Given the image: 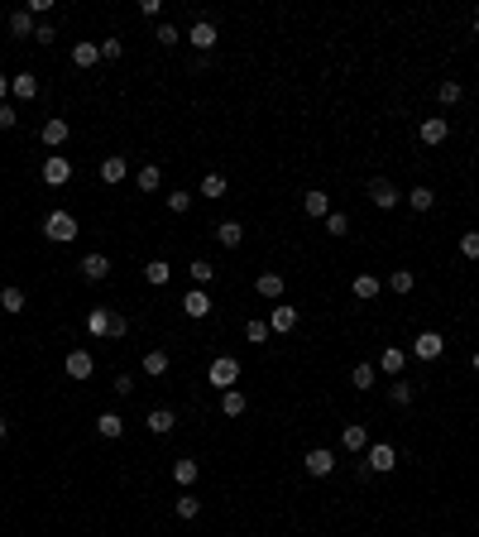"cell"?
<instances>
[{"mask_svg": "<svg viewBox=\"0 0 479 537\" xmlns=\"http://www.w3.org/2000/svg\"><path fill=\"white\" fill-rule=\"evenodd\" d=\"M206 379H211L221 394H225V389H235V384H240V360H235V355H221V360H211Z\"/></svg>", "mask_w": 479, "mask_h": 537, "instance_id": "1", "label": "cell"}, {"mask_svg": "<svg viewBox=\"0 0 479 537\" xmlns=\"http://www.w3.org/2000/svg\"><path fill=\"white\" fill-rule=\"evenodd\" d=\"M44 235H48L53 245H67L72 235H77V221H72L67 212H48L44 216Z\"/></svg>", "mask_w": 479, "mask_h": 537, "instance_id": "2", "label": "cell"}, {"mask_svg": "<svg viewBox=\"0 0 479 537\" xmlns=\"http://www.w3.org/2000/svg\"><path fill=\"white\" fill-rule=\"evenodd\" d=\"M365 465H369V475H388V470L398 465V451H393L388 441H374L369 451H365Z\"/></svg>", "mask_w": 479, "mask_h": 537, "instance_id": "3", "label": "cell"}, {"mask_svg": "<svg viewBox=\"0 0 479 537\" xmlns=\"http://www.w3.org/2000/svg\"><path fill=\"white\" fill-rule=\"evenodd\" d=\"M302 465H307V475H312V480H326V475L336 470V451H326V446H312V451L302 456Z\"/></svg>", "mask_w": 479, "mask_h": 537, "instance_id": "4", "label": "cell"}, {"mask_svg": "<svg viewBox=\"0 0 479 537\" xmlns=\"http://www.w3.org/2000/svg\"><path fill=\"white\" fill-rule=\"evenodd\" d=\"M216 39H221V34H216V25H211V20H197V25L187 29V44H192V48H197L202 58H206V53L216 48Z\"/></svg>", "mask_w": 479, "mask_h": 537, "instance_id": "5", "label": "cell"}, {"mask_svg": "<svg viewBox=\"0 0 479 537\" xmlns=\"http://www.w3.org/2000/svg\"><path fill=\"white\" fill-rule=\"evenodd\" d=\"M369 202H374V207H379V212H393V207H398V202H402V192L393 188L388 178H374V183H369Z\"/></svg>", "mask_w": 479, "mask_h": 537, "instance_id": "6", "label": "cell"}, {"mask_svg": "<svg viewBox=\"0 0 479 537\" xmlns=\"http://www.w3.org/2000/svg\"><path fill=\"white\" fill-rule=\"evenodd\" d=\"M441 350H446V336H441V331H417V341H412V355H417V360H441Z\"/></svg>", "mask_w": 479, "mask_h": 537, "instance_id": "7", "label": "cell"}, {"mask_svg": "<svg viewBox=\"0 0 479 537\" xmlns=\"http://www.w3.org/2000/svg\"><path fill=\"white\" fill-rule=\"evenodd\" d=\"M297 322H302V312H297V307H283V302L268 312V331H273V336H288V331H297Z\"/></svg>", "mask_w": 479, "mask_h": 537, "instance_id": "8", "label": "cell"}, {"mask_svg": "<svg viewBox=\"0 0 479 537\" xmlns=\"http://www.w3.org/2000/svg\"><path fill=\"white\" fill-rule=\"evenodd\" d=\"M67 134H72V125H67L63 115H48V120H44V130H39V139H44L48 149H63V144H67Z\"/></svg>", "mask_w": 479, "mask_h": 537, "instance_id": "9", "label": "cell"}, {"mask_svg": "<svg viewBox=\"0 0 479 537\" xmlns=\"http://www.w3.org/2000/svg\"><path fill=\"white\" fill-rule=\"evenodd\" d=\"M63 370H67V379H91V370H96V360H91V350H67V360H63Z\"/></svg>", "mask_w": 479, "mask_h": 537, "instance_id": "10", "label": "cell"}, {"mask_svg": "<svg viewBox=\"0 0 479 537\" xmlns=\"http://www.w3.org/2000/svg\"><path fill=\"white\" fill-rule=\"evenodd\" d=\"M417 134H422V144H431V149H436V144H446V134H451V120H446V115H426Z\"/></svg>", "mask_w": 479, "mask_h": 537, "instance_id": "11", "label": "cell"}, {"mask_svg": "<svg viewBox=\"0 0 479 537\" xmlns=\"http://www.w3.org/2000/svg\"><path fill=\"white\" fill-rule=\"evenodd\" d=\"M67 178H72V163L63 159V154H48V159H44V183H48V188H63Z\"/></svg>", "mask_w": 479, "mask_h": 537, "instance_id": "12", "label": "cell"}, {"mask_svg": "<svg viewBox=\"0 0 479 537\" xmlns=\"http://www.w3.org/2000/svg\"><path fill=\"white\" fill-rule=\"evenodd\" d=\"M341 446L355 451V456L369 451V432H365V422H346V427H341Z\"/></svg>", "mask_w": 479, "mask_h": 537, "instance_id": "13", "label": "cell"}, {"mask_svg": "<svg viewBox=\"0 0 479 537\" xmlns=\"http://www.w3.org/2000/svg\"><path fill=\"white\" fill-rule=\"evenodd\" d=\"M211 307H216V302L206 297V288H192V293L183 297V312H187V317H197V322H202V317H211Z\"/></svg>", "mask_w": 479, "mask_h": 537, "instance_id": "14", "label": "cell"}, {"mask_svg": "<svg viewBox=\"0 0 479 537\" xmlns=\"http://www.w3.org/2000/svg\"><path fill=\"white\" fill-rule=\"evenodd\" d=\"M144 427L154 432V436H168V432L178 427V413H173V408H154V413L144 418Z\"/></svg>", "mask_w": 479, "mask_h": 537, "instance_id": "15", "label": "cell"}, {"mask_svg": "<svg viewBox=\"0 0 479 537\" xmlns=\"http://www.w3.org/2000/svg\"><path fill=\"white\" fill-rule=\"evenodd\" d=\"M379 293H383V278L379 273H355V297L360 302H374Z\"/></svg>", "mask_w": 479, "mask_h": 537, "instance_id": "16", "label": "cell"}, {"mask_svg": "<svg viewBox=\"0 0 479 537\" xmlns=\"http://www.w3.org/2000/svg\"><path fill=\"white\" fill-rule=\"evenodd\" d=\"M302 212L307 216H317V221H326V216H331V197H326V192H302Z\"/></svg>", "mask_w": 479, "mask_h": 537, "instance_id": "17", "label": "cell"}, {"mask_svg": "<svg viewBox=\"0 0 479 537\" xmlns=\"http://www.w3.org/2000/svg\"><path fill=\"white\" fill-rule=\"evenodd\" d=\"M77 268L86 273V283H101V278L110 273V259H106V254H86V259H81Z\"/></svg>", "mask_w": 479, "mask_h": 537, "instance_id": "18", "label": "cell"}, {"mask_svg": "<svg viewBox=\"0 0 479 537\" xmlns=\"http://www.w3.org/2000/svg\"><path fill=\"white\" fill-rule=\"evenodd\" d=\"M72 63H77V67H86V72H91V67L101 63V44H91V39H81L77 48H72Z\"/></svg>", "mask_w": 479, "mask_h": 537, "instance_id": "19", "label": "cell"}, {"mask_svg": "<svg viewBox=\"0 0 479 537\" xmlns=\"http://www.w3.org/2000/svg\"><path fill=\"white\" fill-rule=\"evenodd\" d=\"M110 322H115L110 307H91V312H86V331H91V336H110Z\"/></svg>", "mask_w": 479, "mask_h": 537, "instance_id": "20", "label": "cell"}, {"mask_svg": "<svg viewBox=\"0 0 479 537\" xmlns=\"http://www.w3.org/2000/svg\"><path fill=\"white\" fill-rule=\"evenodd\" d=\"M10 91H15L20 101H34V96H39V77H34V72H15V77H10Z\"/></svg>", "mask_w": 479, "mask_h": 537, "instance_id": "21", "label": "cell"}, {"mask_svg": "<svg viewBox=\"0 0 479 537\" xmlns=\"http://www.w3.org/2000/svg\"><path fill=\"white\" fill-rule=\"evenodd\" d=\"M168 278H173V264H168V259H149V264H144V283L168 288Z\"/></svg>", "mask_w": 479, "mask_h": 537, "instance_id": "22", "label": "cell"}, {"mask_svg": "<svg viewBox=\"0 0 479 537\" xmlns=\"http://www.w3.org/2000/svg\"><path fill=\"white\" fill-rule=\"evenodd\" d=\"M402 365H407V355H402L398 346H388L383 355H379V370H383V375H393V379L402 375Z\"/></svg>", "mask_w": 479, "mask_h": 537, "instance_id": "23", "label": "cell"}, {"mask_svg": "<svg viewBox=\"0 0 479 537\" xmlns=\"http://www.w3.org/2000/svg\"><path fill=\"white\" fill-rule=\"evenodd\" d=\"M101 183H125V154L101 159Z\"/></svg>", "mask_w": 479, "mask_h": 537, "instance_id": "24", "label": "cell"}, {"mask_svg": "<svg viewBox=\"0 0 479 537\" xmlns=\"http://www.w3.org/2000/svg\"><path fill=\"white\" fill-rule=\"evenodd\" d=\"M216 240L225 245V250H240V240H244V231H240V221H221V226H216Z\"/></svg>", "mask_w": 479, "mask_h": 537, "instance_id": "25", "label": "cell"}, {"mask_svg": "<svg viewBox=\"0 0 479 537\" xmlns=\"http://www.w3.org/2000/svg\"><path fill=\"white\" fill-rule=\"evenodd\" d=\"M96 432L115 441V436H125V418H120V413H101V418H96Z\"/></svg>", "mask_w": 479, "mask_h": 537, "instance_id": "26", "label": "cell"}, {"mask_svg": "<svg viewBox=\"0 0 479 537\" xmlns=\"http://www.w3.org/2000/svg\"><path fill=\"white\" fill-rule=\"evenodd\" d=\"M254 288H259V297H283V273H259Z\"/></svg>", "mask_w": 479, "mask_h": 537, "instance_id": "27", "label": "cell"}, {"mask_svg": "<svg viewBox=\"0 0 479 537\" xmlns=\"http://www.w3.org/2000/svg\"><path fill=\"white\" fill-rule=\"evenodd\" d=\"M197 475H202V465H197L192 456H183L178 465H173V480L178 484H197Z\"/></svg>", "mask_w": 479, "mask_h": 537, "instance_id": "28", "label": "cell"}, {"mask_svg": "<svg viewBox=\"0 0 479 537\" xmlns=\"http://www.w3.org/2000/svg\"><path fill=\"white\" fill-rule=\"evenodd\" d=\"M34 15H29V10H15V15H10V34H20V39H34Z\"/></svg>", "mask_w": 479, "mask_h": 537, "instance_id": "29", "label": "cell"}, {"mask_svg": "<svg viewBox=\"0 0 479 537\" xmlns=\"http://www.w3.org/2000/svg\"><path fill=\"white\" fill-rule=\"evenodd\" d=\"M0 307H5L10 317H20V312H25V288H15V283H10V288L0 293Z\"/></svg>", "mask_w": 479, "mask_h": 537, "instance_id": "30", "label": "cell"}, {"mask_svg": "<svg viewBox=\"0 0 479 537\" xmlns=\"http://www.w3.org/2000/svg\"><path fill=\"white\" fill-rule=\"evenodd\" d=\"M144 375L149 379L168 375V350H149V355H144Z\"/></svg>", "mask_w": 479, "mask_h": 537, "instance_id": "31", "label": "cell"}, {"mask_svg": "<svg viewBox=\"0 0 479 537\" xmlns=\"http://www.w3.org/2000/svg\"><path fill=\"white\" fill-rule=\"evenodd\" d=\"M187 273H192V283H197V288H206V283L216 278V264H206V259H192V264H187Z\"/></svg>", "mask_w": 479, "mask_h": 537, "instance_id": "32", "label": "cell"}, {"mask_svg": "<svg viewBox=\"0 0 479 537\" xmlns=\"http://www.w3.org/2000/svg\"><path fill=\"white\" fill-rule=\"evenodd\" d=\"M221 413H225V418H240V413H244V394H240V389H225V394H221Z\"/></svg>", "mask_w": 479, "mask_h": 537, "instance_id": "33", "label": "cell"}, {"mask_svg": "<svg viewBox=\"0 0 479 537\" xmlns=\"http://www.w3.org/2000/svg\"><path fill=\"white\" fill-rule=\"evenodd\" d=\"M412 283H417V278H412V268H393V273H388V288H393V293H412Z\"/></svg>", "mask_w": 479, "mask_h": 537, "instance_id": "34", "label": "cell"}, {"mask_svg": "<svg viewBox=\"0 0 479 537\" xmlns=\"http://www.w3.org/2000/svg\"><path fill=\"white\" fill-rule=\"evenodd\" d=\"M134 183H139V192H159L163 188V173L149 163V168H139V178H134Z\"/></svg>", "mask_w": 479, "mask_h": 537, "instance_id": "35", "label": "cell"}, {"mask_svg": "<svg viewBox=\"0 0 479 537\" xmlns=\"http://www.w3.org/2000/svg\"><path fill=\"white\" fill-rule=\"evenodd\" d=\"M431 202H436V192H431V188H412V192H407V207H412V212H431Z\"/></svg>", "mask_w": 479, "mask_h": 537, "instance_id": "36", "label": "cell"}, {"mask_svg": "<svg viewBox=\"0 0 479 537\" xmlns=\"http://www.w3.org/2000/svg\"><path fill=\"white\" fill-rule=\"evenodd\" d=\"M202 197H206V202L225 197V178H221V173H206V178H202Z\"/></svg>", "mask_w": 479, "mask_h": 537, "instance_id": "37", "label": "cell"}, {"mask_svg": "<svg viewBox=\"0 0 479 537\" xmlns=\"http://www.w3.org/2000/svg\"><path fill=\"white\" fill-rule=\"evenodd\" d=\"M460 96H465V86H460V82H441V86H436V101H441V106H455Z\"/></svg>", "mask_w": 479, "mask_h": 537, "instance_id": "38", "label": "cell"}, {"mask_svg": "<svg viewBox=\"0 0 479 537\" xmlns=\"http://www.w3.org/2000/svg\"><path fill=\"white\" fill-rule=\"evenodd\" d=\"M388 394H393V403H398V408H407V403H412V394H417V389H412L407 379H393V384H388Z\"/></svg>", "mask_w": 479, "mask_h": 537, "instance_id": "39", "label": "cell"}, {"mask_svg": "<svg viewBox=\"0 0 479 537\" xmlns=\"http://www.w3.org/2000/svg\"><path fill=\"white\" fill-rule=\"evenodd\" d=\"M346 231H350V216L346 212H331V216H326V235H336V240H341Z\"/></svg>", "mask_w": 479, "mask_h": 537, "instance_id": "40", "label": "cell"}, {"mask_svg": "<svg viewBox=\"0 0 479 537\" xmlns=\"http://www.w3.org/2000/svg\"><path fill=\"white\" fill-rule=\"evenodd\" d=\"M268 336H273V331H268V322H249V326H244V341H249V346H264Z\"/></svg>", "mask_w": 479, "mask_h": 537, "instance_id": "41", "label": "cell"}, {"mask_svg": "<svg viewBox=\"0 0 479 537\" xmlns=\"http://www.w3.org/2000/svg\"><path fill=\"white\" fill-rule=\"evenodd\" d=\"M350 379H355V389L365 394V389H374V365H355L350 370Z\"/></svg>", "mask_w": 479, "mask_h": 537, "instance_id": "42", "label": "cell"}, {"mask_svg": "<svg viewBox=\"0 0 479 537\" xmlns=\"http://www.w3.org/2000/svg\"><path fill=\"white\" fill-rule=\"evenodd\" d=\"M202 513V499L197 494H178V518H197Z\"/></svg>", "mask_w": 479, "mask_h": 537, "instance_id": "43", "label": "cell"}, {"mask_svg": "<svg viewBox=\"0 0 479 537\" xmlns=\"http://www.w3.org/2000/svg\"><path fill=\"white\" fill-rule=\"evenodd\" d=\"M460 254H465V259H479V231H465V235H460Z\"/></svg>", "mask_w": 479, "mask_h": 537, "instance_id": "44", "label": "cell"}, {"mask_svg": "<svg viewBox=\"0 0 479 537\" xmlns=\"http://www.w3.org/2000/svg\"><path fill=\"white\" fill-rule=\"evenodd\" d=\"M154 39H159L163 48H173V44H183V34H178V29L168 25V20H163V25H159V34H154Z\"/></svg>", "mask_w": 479, "mask_h": 537, "instance_id": "45", "label": "cell"}, {"mask_svg": "<svg viewBox=\"0 0 479 537\" xmlns=\"http://www.w3.org/2000/svg\"><path fill=\"white\" fill-rule=\"evenodd\" d=\"M187 207H192V192H168V212H178V216H183Z\"/></svg>", "mask_w": 479, "mask_h": 537, "instance_id": "46", "label": "cell"}, {"mask_svg": "<svg viewBox=\"0 0 479 537\" xmlns=\"http://www.w3.org/2000/svg\"><path fill=\"white\" fill-rule=\"evenodd\" d=\"M15 125H20V110L5 101V106H0V130H15Z\"/></svg>", "mask_w": 479, "mask_h": 537, "instance_id": "47", "label": "cell"}, {"mask_svg": "<svg viewBox=\"0 0 479 537\" xmlns=\"http://www.w3.org/2000/svg\"><path fill=\"white\" fill-rule=\"evenodd\" d=\"M110 389H115L120 399H130V394H134V375H115V384H110Z\"/></svg>", "mask_w": 479, "mask_h": 537, "instance_id": "48", "label": "cell"}, {"mask_svg": "<svg viewBox=\"0 0 479 537\" xmlns=\"http://www.w3.org/2000/svg\"><path fill=\"white\" fill-rule=\"evenodd\" d=\"M120 53H125V44H120V39H106V44H101V58H106V63H115Z\"/></svg>", "mask_w": 479, "mask_h": 537, "instance_id": "49", "label": "cell"}, {"mask_svg": "<svg viewBox=\"0 0 479 537\" xmlns=\"http://www.w3.org/2000/svg\"><path fill=\"white\" fill-rule=\"evenodd\" d=\"M34 44H53V25H39V29H34Z\"/></svg>", "mask_w": 479, "mask_h": 537, "instance_id": "50", "label": "cell"}, {"mask_svg": "<svg viewBox=\"0 0 479 537\" xmlns=\"http://www.w3.org/2000/svg\"><path fill=\"white\" fill-rule=\"evenodd\" d=\"M5 96H10V77L0 72V106H5Z\"/></svg>", "mask_w": 479, "mask_h": 537, "instance_id": "51", "label": "cell"}, {"mask_svg": "<svg viewBox=\"0 0 479 537\" xmlns=\"http://www.w3.org/2000/svg\"><path fill=\"white\" fill-rule=\"evenodd\" d=\"M5 432H10V422H5V413H0V441H5Z\"/></svg>", "mask_w": 479, "mask_h": 537, "instance_id": "52", "label": "cell"}, {"mask_svg": "<svg viewBox=\"0 0 479 537\" xmlns=\"http://www.w3.org/2000/svg\"><path fill=\"white\" fill-rule=\"evenodd\" d=\"M475 375H479V350H475Z\"/></svg>", "mask_w": 479, "mask_h": 537, "instance_id": "53", "label": "cell"}, {"mask_svg": "<svg viewBox=\"0 0 479 537\" xmlns=\"http://www.w3.org/2000/svg\"><path fill=\"white\" fill-rule=\"evenodd\" d=\"M475 39H479V20H475Z\"/></svg>", "mask_w": 479, "mask_h": 537, "instance_id": "54", "label": "cell"}, {"mask_svg": "<svg viewBox=\"0 0 479 537\" xmlns=\"http://www.w3.org/2000/svg\"><path fill=\"white\" fill-rule=\"evenodd\" d=\"M0 20H5V10H0Z\"/></svg>", "mask_w": 479, "mask_h": 537, "instance_id": "55", "label": "cell"}]
</instances>
